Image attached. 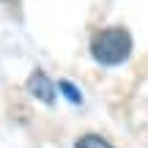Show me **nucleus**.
Masks as SVG:
<instances>
[{
	"mask_svg": "<svg viewBox=\"0 0 148 148\" xmlns=\"http://www.w3.org/2000/svg\"><path fill=\"white\" fill-rule=\"evenodd\" d=\"M58 88L63 90V96H66V99L71 101V104H79V101H82V93H79V90L74 88L71 82H66V79H60V82H58Z\"/></svg>",
	"mask_w": 148,
	"mask_h": 148,
	"instance_id": "4",
	"label": "nucleus"
},
{
	"mask_svg": "<svg viewBox=\"0 0 148 148\" xmlns=\"http://www.w3.org/2000/svg\"><path fill=\"white\" fill-rule=\"evenodd\" d=\"M90 55L101 66H118L132 55V36L126 27H107L90 41Z\"/></svg>",
	"mask_w": 148,
	"mask_h": 148,
	"instance_id": "1",
	"label": "nucleus"
},
{
	"mask_svg": "<svg viewBox=\"0 0 148 148\" xmlns=\"http://www.w3.org/2000/svg\"><path fill=\"white\" fill-rule=\"evenodd\" d=\"M74 148H112L107 143L104 137H99V134H82V137L74 143Z\"/></svg>",
	"mask_w": 148,
	"mask_h": 148,
	"instance_id": "3",
	"label": "nucleus"
},
{
	"mask_svg": "<svg viewBox=\"0 0 148 148\" xmlns=\"http://www.w3.org/2000/svg\"><path fill=\"white\" fill-rule=\"evenodd\" d=\"M27 90H30L36 99H41L44 104H52V99H55V85H52V79H49L44 71H38V69L30 74V79H27Z\"/></svg>",
	"mask_w": 148,
	"mask_h": 148,
	"instance_id": "2",
	"label": "nucleus"
}]
</instances>
